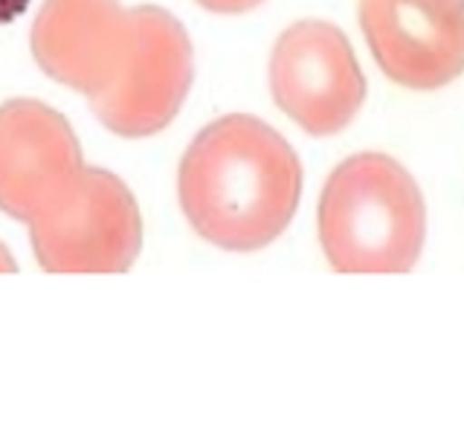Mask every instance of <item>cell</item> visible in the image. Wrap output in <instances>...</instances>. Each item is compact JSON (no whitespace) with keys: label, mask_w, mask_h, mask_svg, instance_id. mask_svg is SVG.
Returning <instances> with one entry per match:
<instances>
[{"label":"cell","mask_w":464,"mask_h":435,"mask_svg":"<svg viewBox=\"0 0 464 435\" xmlns=\"http://www.w3.org/2000/svg\"><path fill=\"white\" fill-rule=\"evenodd\" d=\"M178 195L200 238L229 253H256L294 221L302 163L276 128L256 116L229 113L188 145Z\"/></svg>","instance_id":"1"},{"label":"cell","mask_w":464,"mask_h":435,"mask_svg":"<svg viewBox=\"0 0 464 435\" xmlns=\"http://www.w3.org/2000/svg\"><path fill=\"white\" fill-rule=\"evenodd\" d=\"M316 227L334 270L410 273L427 236L424 195L395 157L362 151L331 171Z\"/></svg>","instance_id":"2"},{"label":"cell","mask_w":464,"mask_h":435,"mask_svg":"<svg viewBox=\"0 0 464 435\" xmlns=\"http://www.w3.org/2000/svg\"><path fill=\"white\" fill-rule=\"evenodd\" d=\"M29 238L47 273H125L142 250V215L116 174L84 166L70 195L29 224Z\"/></svg>","instance_id":"3"},{"label":"cell","mask_w":464,"mask_h":435,"mask_svg":"<svg viewBox=\"0 0 464 435\" xmlns=\"http://www.w3.org/2000/svg\"><path fill=\"white\" fill-rule=\"evenodd\" d=\"M270 91L299 128L314 137L340 134L366 102V76L340 26L299 21L270 55Z\"/></svg>","instance_id":"4"},{"label":"cell","mask_w":464,"mask_h":435,"mask_svg":"<svg viewBox=\"0 0 464 435\" xmlns=\"http://www.w3.org/2000/svg\"><path fill=\"white\" fill-rule=\"evenodd\" d=\"M137 44L122 76L91 99L99 122L116 137L142 140L171 125L192 87V41L160 6H137Z\"/></svg>","instance_id":"5"},{"label":"cell","mask_w":464,"mask_h":435,"mask_svg":"<svg viewBox=\"0 0 464 435\" xmlns=\"http://www.w3.org/2000/svg\"><path fill=\"white\" fill-rule=\"evenodd\" d=\"M84 171L76 130L35 99L0 105V212L33 224L53 212Z\"/></svg>","instance_id":"6"},{"label":"cell","mask_w":464,"mask_h":435,"mask_svg":"<svg viewBox=\"0 0 464 435\" xmlns=\"http://www.w3.org/2000/svg\"><path fill=\"white\" fill-rule=\"evenodd\" d=\"M137 44L134 9L120 0H44L33 55L50 79L96 99L122 76Z\"/></svg>","instance_id":"7"},{"label":"cell","mask_w":464,"mask_h":435,"mask_svg":"<svg viewBox=\"0 0 464 435\" xmlns=\"http://www.w3.org/2000/svg\"><path fill=\"white\" fill-rule=\"evenodd\" d=\"M374 62L410 91H435L464 72V0H360Z\"/></svg>","instance_id":"8"},{"label":"cell","mask_w":464,"mask_h":435,"mask_svg":"<svg viewBox=\"0 0 464 435\" xmlns=\"http://www.w3.org/2000/svg\"><path fill=\"white\" fill-rule=\"evenodd\" d=\"M203 9L218 12V14H241V12H250L256 6H261L265 0H195Z\"/></svg>","instance_id":"9"},{"label":"cell","mask_w":464,"mask_h":435,"mask_svg":"<svg viewBox=\"0 0 464 435\" xmlns=\"http://www.w3.org/2000/svg\"><path fill=\"white\" fill-rule=\"evenodd\" d=\"M29 0H0V24H12L26 12Z\"/></svg>","instance_id":"10"},{"label":"cell","mask_w":464,"mask_h":435,"mask_svg":"<svg viewBox=\"0 0 464 435\" xmlns=\"http://www.w3.org/2000/svg\"><path fill=\"white\" fill-rule=\"evenodd\" d=\"M18 270V265H14V258L9 253V246L0 241V273H14Z\"/></svg>","instance_id":"11"}]
</instances>
